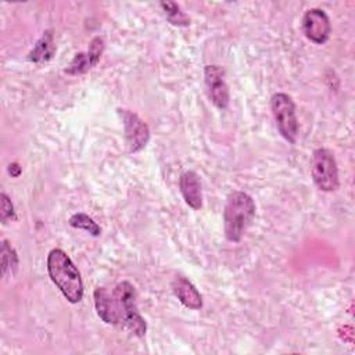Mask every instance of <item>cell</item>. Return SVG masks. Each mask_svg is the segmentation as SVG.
<instances>
[{
  "mask_svg": "<svg viewBox=\"0 0 355 355\" xmlns=\"http://www.w3.org/2000/svg\"><path fill=\"white\" fill-rule=\"evenodd\" d=\"M47 272L51 282L71 304H76L82 300L83 282L80 273L65 251L61 248H53L49 252Z\"/></svg>",
  "mask_w": 355,
  "mask_h": 355,
  "instance_id": "6da1fadb",
  "label": "cell"
},
{
  "mask_svg": "<svg viewBox=\"0 0 355 355\" xmlns=\"http://www.w3.org/2000/svg\"><path fill=\"white\" fill-rule=\"evenodd\" d=\"M255 216V202L251 196L236 190L227 196L223 211V230L229 241L237 243Z\"/></svg>",
  "mask_w": 355,
  "mask_h": 355,
  "instance_id": "7a4b0ae2",
  "label": "cell"
},
{
  "mask_svg": "<svg viewBox=\"0 0 355 355\" xmlns=\"http://www.w3.org/2000/svg\"><path fill=\"white\" fill-rule=\"evenodd\" d=\"M112 295L115 302L116 326L128 329L137 337H143L147 326L137 309L135 287L126 280L121 282L112 288Z\"/></svg>",
  "mask_w": 355,
  "mask_h": 355,
  "instance_id": "3957f363",
  "label": "cell"
},
{
  "mask_svg": "<svg viewBox=\"0 0 355 355\" xmlns=\"http://www.w3.org/2000/svg\"><path fill=\"white\" fill-rule=\"evenodd\" d=\"M312 179L322 191L338 189V169L333 153L327 148H316L311 161Z\"/></svg>",
  "mask_w": 355,
  "mask_h": 355,
  "instance_id": "277c9868",
  "label": "cell"
},
{
  "mask_svg": "<svg viewBox=\"0 0 355 355\" xmlns=\"http://www.w3.org/2000/svg\"><path fill=\"white\" fill-rule=\"evenodd\" d=\"M270 107L280 135L288 143H295L298 136V121L293 98L286 93H275L270 98Z\"/></svg>",
  "mask_w": 355,
  "mask_h": 355,
  "instance_id": "5b68a950",
  "label": "cell"
},
{
  "mask_svg": "<svg viewBox=\"0 0 355 355\" xmlns=\"http://www.w3.org/2000/svg\"><path fill=\"white\" fill-rule=\"evenodd\" d=\"M121 115L123 128H125V137L130 153H137L146 147L150 139L148 126L129 110H118Z\"/></svg>",
  "mask_w": 355,
  "mask_h": 355,
  "instance_id": "8992f818",
  "label": "cell"
},
{
  "mask_svg": "<svg viewBox=\"0 0 355 355\" xmlns=\"http://www.w3.org/2000/svg\"><path fill=\"white\" fill-rule=\"evenodd\" d=\"M204 79L207 86V93L212 104L220 110L229 105L230 94L229 87L225 80V72L218 65H207L204 69Z\"/></svg>",
  "mask_w": 355,
  "mask_h": 355,
  "instance_id": "52a82bcc",
  "label": "cell"
},
{
  "mask_svg": "<svg viewBox=\"0 0 355 355\" xmlns=\"http://www.w3.org/2000/svg\"><path fill=\"white\" fill-rule=\"evenodd\" d=\"M302 31L305 36L316 43L323 44L331 32V25L327 14L320 8H311L302 17Z\"/></svg>",
  "mask_w": 355,
  "mask_h": 355,
  "instance_id": "ba28073f",
  "label": "cell"
},
{
  "mask_svg": "<svg viewBox=\"0 0 355 355\" xmlns=\"http://www.w3.org/2000/svg\"><path fill=\"white\" fill-rule=\"evenodd\" d=\"M104 50V42L101 37H94L90 42V46L86 53H79L73 57V60L69 62V65L65 68V72L68 75H80L87 72L90 68H93L98 61Z\"/></svg>",
  "mask_w": 355,
  "mask_h": 355,
  "instance_id": "9c48e42d",
  "label": "cell"
},
{
  "mask_svg": "<svg viewBox=\"0 0 355 355\" xmlns=\"http://www.w3.org/2000/svg\"><path fill=\"white\" fill-rule=\"evenodd\" d=\"M180 193L186 201V204L193 209H200L202 207V191L201 182L196 172L186 171L180 175L179 179Z\"/></svg>",
  "mask_w": 355,
  "mask_h": 355,
  "instance_id": "30bf717a",
  "label": "cell"
},
{
  "mask_svg": "<svg viewBox=\"0 0 355 355\" xmlns=\"http://www.w3.org/2000/svg\"><path fill=\"white\" fill-rule=\"evenodd\" d=\"M172 291L175 297L190 309H200L202 306V297L196 286L183 276H176L172 282Z\"/></svg>",
  "mask_w": 355,
  "mask_h": 355,
  "instance_id": "8fae6325",
  "label": "cell"
},
{
  "mask_svg": "<svg viewBox=\"0 0 355 355\" xmlns=\"http://www.w3.org/2000/svg\"><path fill=\"white\" fill-rule=\"evenodd\" d=\"M94 306L97 315L107 324L116 326V313H115V302L112 291H108L105 287H97L94 290Z\"/></svg>",
  "mask_w": 355,
  "mask_h": 355,
  "instance_id": "7c38bea8",
  "label": "cell"
},
{
  "mask_svg": "<svg viewBox=\"0 0 355 355\" xmlns=\"http://www.w3.org/2000/svg\"><path fill=\"white\" fill-rule=\"evenodd\" d=\"M55 51L53 33L50 31H46L43 36L36 42L33 50L29 54V60L33 62H43L49 61Z\"/></svg>",
  "mask_w": 355,
  "mask_h": 355,
  "instance_id": "4fadbf2b",
  "label": "cell"
},
{
  "mask_svg": "<svg viewBox=\"0 0 355 355\" xmlns=\"http://www.w3.org/2000/svg\"><path fill=\"white\" fill-rule=\"evenodd\" d=\"M68 223L75 227V229H82L85 232H87L89 234L97 237L101 234V229L100 226L86 214L83 212H78V214H73L69 219H68Z\"/></svg>",
  "mask_w": 355,
  "mask_h": 355,
  "instance_id": "5bb4252c",
  "label": "cell"
},
{
  "mask_svg": "<svg viewBox=\"0 0 355 355\" xmlns=\"http://www.w3.org/2000/svg\"><path fill=\"white\" fill-rule=\"evenodd\" d=\"M161 7H162V10H164V12L166 15V19L172 25H175V26H187L190 24V19L182 11L179 4L173 3V1H162Z\"/></svg>",
  "mask_w": 355,
  "mask_h": 355,
  "instance_id": "9a60e30c",
  "label": "cell"
},
{
  "mask_svg": "<svg viewBox=\"0 0 355 355\" xmlns=\"http://www.w3.org/2000/svg\"><path fill=\"white\" fill-rule=\"evenodd\" d=\"M17 266H18V258H17L14 248L8 244L7 240H3V245H1V273H3V276H7L8 272L14 273Z\"/></svg>",
  "mask_w": 355,
  "mask_h": 355,
  "instance_id": "2e32d148",
  "label": "cell"
},
{
  "mask_svg": "<svg viewBox=\"0 0 355 355\" xmlns=\"http://www.w3.org/2000/svg\"><path fill=\"white\" fill-rule=\"evenodd\" d=\"M0 200H1V207H0V219L3 223L8 222V220H14L15 219V211H14V205L11 202V200L8 198V196L6 193L0 194Z\"/></svg>",
  "mask_w": 355,
  "mask_h": 355,
  "instance_id": "e0dca14e",
  "label": "cell"
}]
</instances>
